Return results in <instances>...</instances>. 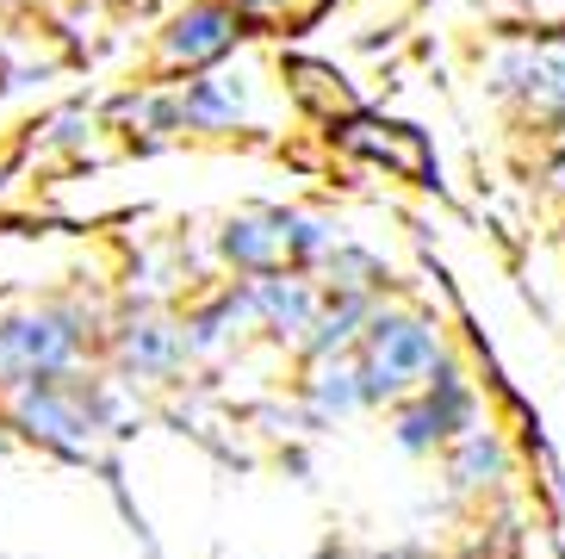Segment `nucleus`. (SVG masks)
Masks as SVG:
<instances>
[{
  "instance_id": "14",
  "label": "nucleus",
  "mask_w": 565,
  "mask_h": 559,
  "mask_svg": "<svg viewBox=\"0 0 565 559\" xmlns=\"http://www.w3.org/2000/svg\"><path fill=\"white\" fill-rule=\"evenodd\" d=\"M186 324V348L193 355H224V348L255 324V298H249V280H231V286H217L205 293L193 312L181 317Z\"/></svg>"
},
{
  "instance_id": "5",
  "label": "nucleus",
  "mask_w": 565,
  "mask_h": 559,
  "mask_svg": "<svg viewBox=\"0 0 565 559\" xmlns=\"http://www.w3.org/2000/svg\"><path fill=\"white\" fill-rule=\"evenodd\" d=\"M249 38L243 13L231 0H186L162 19L156 32V56H150V82H186V75H205V68L231 63L236 44Z\"/></svg>"
},
{
  "instance_id": "18",
  "label": "nucleus",
  "mask_w": 565,
  "mask_h": 559,
  "mask_svg": "<svg viewBox=\"0 0 565 559\" xmlns=\"http://www.w3.org/2000/svg\"><path fill=\"white\" fill-rule=\"evenodd\" d=\"M553 187L565 193V144H559V156H553Z\"/></svg>"
},
{
  "instance_id": "4",
  "label": "nucleus",
  "mask_w": 565,
  "mask_h": 559,
  "mask_svg": "<svg viewBox=\"0 0 565 559\" xmlns=\"http://www.w3.org/2000/svg\"><path fill=\"white\" fill-rule=\"evenodd\" d=\"M479 386L466 379V367L441 361L435 367L429 386H416L411 398H398L392 411H385V429H392V442L404 447V454H416V461H429V454H448L454 442H460L466 429H479Z\"/></svg>"
},
{
  "instance_id": "7",
  "label": "nucleus",
  "mask_w": 565,
  "mask_h": 559,
  "mask_svg": "<svg viewBox=\"0 0 565 559\" xmlns=\"http://www.w3.org/2000/svg\"><path fill=\"white\" fill-rule=\"evenodd\" d=\"M174 106V137H236L255 125V82L243 68H205L186 82H168Z\"/></svg>"
},
{
  "instance_id": "16",
  "label": "nucleus",
  "mask_w": 565,
  "mask_h": 559,
  "mask_svg": "<svg viewBox=\"0 0 565 559\" xmlns=\"http://www.w3.org/2000/svg\"><path fill=\"white\" fill-rule=\"evenodd\" d=\"M311 274L323 280V293H335V298H385V286H392V267L361 243H335Z\"/></svg>"
},
{
  "instance_id": "15",
  "label": "nucleus",
  "mask_w": 565,
  "mask_h": 559,
  "mask_svg": "<svg viewBox=\"0 0 565 559\" xmlns=\"http://www.w3.org/2000/svg\"><path fill=\"white\" fill-rule=\"evenodd\" d=\"M280 75H286V94L299 99L305 113H317L323 125H342V118L361 113V99H354L349 75H342L335 63H317V56H292V63H286Z\"/></svg>"
},
{
  "instance_id": "11",
  "label": "nucleus",
  "mask_w": 565,
  "mask_h": 559,
  "mask_svg": "<svg viewBox=\"0 0 565 559\" xmlns=\"http://www.w3.org/2000/svg\"><path fill=\"white\" fill-rule=\"evenodd\" d=\"M113 355H118V373L125 379H168L193 361L186 324H174V317H131L113 336Z\"/></svg>"
},
{
  "instance_id": "6",
  "label": "nucleus",
  "mask_w": 565,
  "mask_h": 559,
  "mask_svg": "<svg viewBox=\"0 0 565 559\" xmlns=\"http://www.w3.org/2000/svg\"><path fill=\"white\" fill-rule=\"evenodd\" d=\"M491 94L522 106L534 125H565V25H541L491 63Z\"/></svg>"
},
{
  "instance_id": "17",
  "label": "nucleus",
  "mask_w": 565,
  "mask_h": 559,
  "mask_svg": "<svg viewBox=\"0 0 565 559\" xmlns=\"http://www.w3.org/2000/svg\"><path fill=\"white\" fill-rule=\"evenodd\" d=\"M231 7L243 13V25H249V32L292 38V32H305V25H317L330 0H231Z\"/></svg>"
},
{
  "instance_id": "3",
  "label": "nucleus",
  "mask_w": 565,
  "mask_h": 559,
  "mask_svg": "<svg viewBox=\"0 0 565 559\" xmlns=\"http://www.w3.org/2000/svg\"><path fill=\"white\" fill-rule=\"evenodd\" d=\"M13 423L25 429L32 442L68 454V461H87V454L118 429V404L100 379L75 367V373H56V379H44V386L13 392Z\"/></svg>"
},
{
  "instance_id": "2",
  "label": "nucleus",
  "mask_w": 565,
  "mask_h": 559,
  "mask_svg": "<svg viewBox=\"0 0 565 559\" xmlns=\"http://www.w3.org/2000/svg\"><path fill=\"white\" fill-rule=\"evenodd\" d=\"M94 342V312L75 298H38L0 317V392H25L56 373H75V361Z\"/></svg>"
},
{
  "instance_id": "10",
  "label": "nucleus",
  "mask_w": 565,
  "mask_h": 559,
  "mask_svg": "<svg viewBox=\"0 0 565 559\" xmlns=\"http://www.w3.org/2000/svg\"><path fill=\"white\" fill-rule=\"evenodd\" d=\"M217 262L236 267L243 280H262V274H280V267H292V243H286V205L224 218V231H217Z\"/></svg>"
},
{
  "instance_id": "12",
  "label": "nucleus",
  "mask_w": 565,
  "mask_h": 559,
  "mask_svg": "<svg viewBox=\"0 0 565 559\" xmlns=\"http://www.w3.org/2000/svg\"><path fill=\"white\" fill-rule=\"evenodd\" d=\"M299 404H305V416H311L317 429L342 423V416H354V411H373V404H366V379H361V355L349 348V355L311 361L305 379H299Z\"/></svg>"
},
{
  "instance_id": "19",
  "label": "nucleus",
  "mask_w": 565,
  "mask_h": 559,
  "mask_svg": "<svg viewBox=\"0 0 565 559\" xmlns=\"http://www.w3.org/2000/svg\"><path fill=\"white\" fill-rule=\"evenodd\" d=\"M529 7H541V13H565V0H529Z\"/></svg>"
},
{
  "instance_id": "1",
  "label": "nucleus",
  "mask_w": 565,
  "mask_h": 559,
  "mask_svg": "<svg viewBox=\"0 0 565 559\" xmlns=\"http://www.w3.org/2000/svg\"><path fill=\"white\" fill-rule=\"evenodd\" d=\"M361 379H366V404L373 411H392L398 398H411L416 386H429L435 367L448 361V336L435 324L429 312H416V305H373L361 329Z\"/></svg>"
},
{
  "instance_id": "13",
  "label": "nucleus",
  "mask_w": 565,
  "mask_h": 559,
  "mask_svg": "<svg viewBox=\"0 0 565 559\" xmlns=\"http://www.w3.org/2000/svg\"><path fill=\"white\" fill-rule=\"evenodd\" d=\"M441 478H448V497H484L510 478V442H503L498 423L466 429L460 442L441 454Z\"/></svg>"
},
{
  "instance_id": "8",
  "label": "nucleus",
  "mask_w": 565,
  "mask_h": 559,
  "mask_svg": "<svg viewBox=\"0 0 565 559\" xmlns=\"http://www.w3.org/2000/svg\"><path fill=\"white\" fill-rule=\"evenodd\" d=\"M335 144L349 149V156H361V162L385 168V175H398V181L411 187H435V149L429 137L416 131V125H404V118H380V113H354L342 118V125H330Z\"/></svg>"
},
{
  "instance_id": "9",
  "label": "nucleus",
  "mask_w": 565,
  "mask_h": 559,
  "mask_svg": "<svg viewBox=\"0 0 565 559\" xmlns=\"http://www.w3.org/2000/svg\"><path fill=\"white\" fill-rule=\"evenodd\" d=\"M249 298H255V329H267L274 342L305 348V336L317 329L330 293H323V280L305 274V267H280V274L249 280Z\"/></svg>"
}]
</instances>
